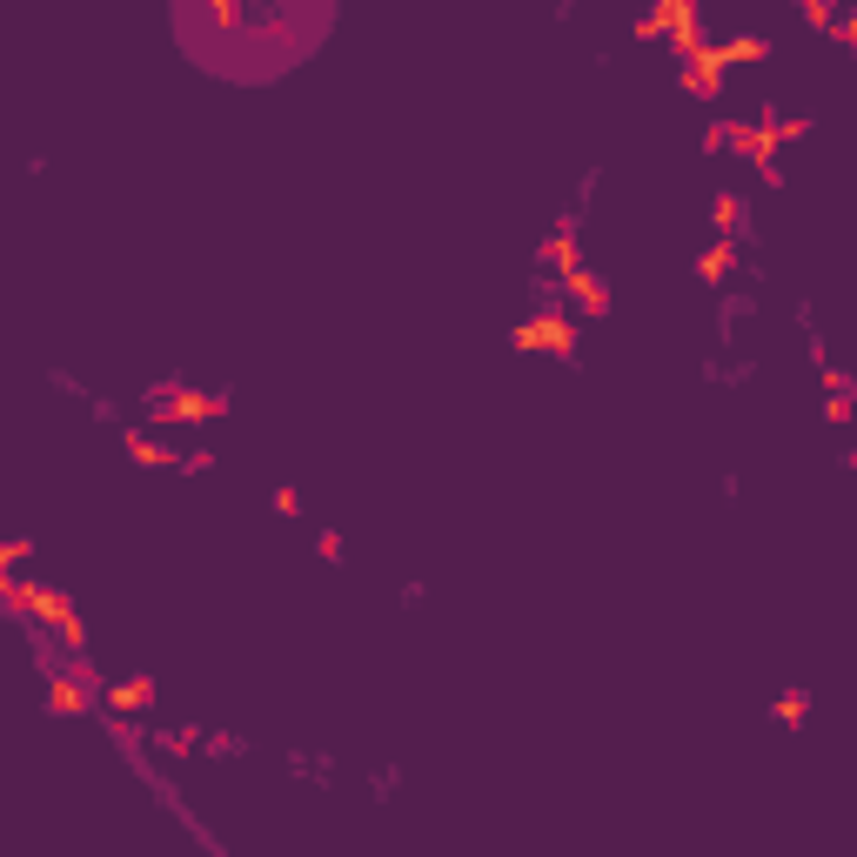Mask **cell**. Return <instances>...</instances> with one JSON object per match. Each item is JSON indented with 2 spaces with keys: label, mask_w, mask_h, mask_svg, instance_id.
Here are the masks:
<instances>
[{
  "label": "cell",
  "mask_w": 857,
  "mask_h": 857,
  "mask_svg": "<svg viewBox=\"0 0 857 857\" xmlns=\"http://www.w3.org/2000/svg\"><path fill=\"white\" fill-rule=\"evenodd\" d=\"M570 289H576V302H590V308H603V282H597V276H583V268H576V276H570Z\"/></svg>",
  "instance_id": "6"
},
{
  "label": "cell",
  "mask_w": 857,
  "mask_h": 857,
  "mask_svg": "<svg viewBox=\"0 0 857 857\" xmlns=\"http://www.w3.org/2000/svg\"><path fill=\"white\" fill-rule=\"evenodd\" d=\"M683 81H690L696 94H717V88H724V54H717V48H704V41L683 48Z\"/></svg>",
  "instance_id": "2"
},
{
  "label": "cell",
  "mask_w": 857,
  "mask_h": 857,
  "mask_svg": "<svg viewBox=\"0 0 857 857\" xmlns=\"http://www.w3.org/2000/svg\"><path fill=\"white\" fill-rule=\"evenodd\" d=\"M724 268H730V248H711V255H704V276L717 282V276H724Z\"/></svg>",
  "instance_id": "8"
},
{
  "label": "cell",
  "mask_w": 857,
  "mask_h": 857,
  "mask_svg": "<svg viewBox=\"0 0 857 857\" xmlns=\"http://www.w3.org/2000/svg\"><path fill=\"white\" fill-rule=\"evenodd\" d=\"M107 704H114V711H141V704H148V683H114Z\"/></svg>",
  "instance_id": "5"
},
{
  "label": "cell",
  "mask_w": 857,
  "mask_h": 857,
  "mask_svg": "<svg viewBox=\"0 0 857 857\" xmlns=\"http://www.w3.org/2000/svg\"><path fill=\"white\" fill-rule=\"evenodd\" d=\"M804 8H810V0H804Z\"/></svg>",
  "instance_id": "9"
},
{
  "label": "cell",
  "mask_w": 857,
  "mask_h": 857,
  "mask_svg": "<svg viewBox=\"0 0 857 857\" xmlns=\"http://www.w3.org/2000/svg\"><path fill=\"white\" fill-rule=\"evenodd\" d=\"M737 148L757 154V162H770V154H777V135H770V128H737Z\"/></svg>",
  "instance_id": "3"
},
{
  "label": "cell",
  "mask_w": 857,
  "mask_h": 857,
  "mask_svg": "<svg viewBox=\"0 0 857 857\" xmlns=\"http://www.w3.org/2000/svg\"><path fill=\"white\" fill-rule=\"evenodd\" d=\"M724 61H757L764 54V41H757V34H751V41H730V48H717Z\"/></svg>",
  "instance_id": "7"
},
{
  "label": "cell",
  "mask_w": 857,
  "mask_h": 857,
  "mask_svg": "<svg viewBox=\"0 0 857 857\" xmlns=\"http://www.w3.org/2000/svg\"><path fill=\"white\" fill-rule=\"evenodd\" d=\"M48 696H54V711H88V690L74 683V677H61V683H54Z\"/></svg>",
  "instance_id": "4"
},
{
  "label": "cell",
  "mask_w": 857,
  "mask_h": 857,
  "mask_svg": "<svg viewBox=\"0 0 857 857\" xmlns=\"http://www.w3.org/2000/svg\"><path fill=\"white\" fill-rule=\"evenodd\" d=\"M516 348H550V356H570V348H576V322L557 316V308H550V316H529L516 329Z\"/></svg>",
  "instance_id": "1"
}]
</instances>
